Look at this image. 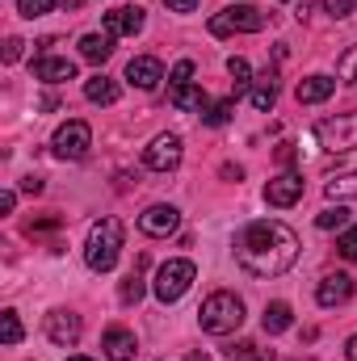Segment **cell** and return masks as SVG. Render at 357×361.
<instances>
[{"label":"cell","instance_id":"cell-1","mask_svg":"<svg viewBox=\"0 0 357 361\" xmlns=\"http://www.w3.org/2000/svg\"><path fill=\"white\" fill-rule=\"evenodd\" d=\"M236 261L248 277H282L298 261V235L282 219H257L236 235Z\"/></svg>","mask_w":357,"mask_h":361},{"label":"cell","instance_id":"cell-2","mask_svg":"<svg viewBox=\"0 0 357 361\" xmlns=\"http://www.w3.org/2000/svg\"><path fill=\"white\" fill-rule=\"evenodd\" d=\"M122 240H126L122 219H114V214L97 219L89 227V240H85V265L92 273H109L118 265V257H122Z\"/></svg>","mask_w":357,"mask_h":361},{"label":"cell","instance_id":"cell-3","mask_svg":"<svg viewBox=\"0 0 357 361\" xmlns=\"http://www.w3.org/2000/svg\"><path fill=\"white\" fill-rule=\"evenodd\" d=\"M198 324H202V332H210V336H231V332L244 324V298L231 294V290H214V294L198 307Z\"/></svg>","mask_w":357,"mask_h":361},{"label":"cell","instance_id":"cell-4","mask_svg":"<svg viewBox=\"0 0 357 361\" xmlns=\"http://www.w3.org/2000/svg\"><path fill=\"white\" fill-rule=\"evenodd\" d=\"M257 30H265V13L253 8V4H231V8H223V13L210 17V34H214V38H227V34H257Z\"/></svg>","mask_w":357,"mask_h":361},{"label":"cell","instance_id":"cell-5","mask_svg":"<svg viewBox=\"0 0 357 361\" xmlns=\"http://www.w3.org/2000/svg\"><path fill=\"white\" fill-rule=\"evenodd\" d=\"M193 277H198L193 261H164V265L156 269L152 290H156L160 302H177V298H185V290L193 286Z\"/></svg>","mask_w":357,"mask_h":361},{"label":"cell","instance_id":"cell-6","mask_svg":"<svg viewBox=\"0 0 357 361\" xmlns=\"http://www.w3.org/2000/svg\"><path fill=\"white\" fill-rule=\"evenodd\" d=\"M89 147H92V126L80 122V118H68V122L55 130V139H51V152H55L59 160H85Z\"/></svg>","mask_w":357,"mask_h":361},{"label":"cell","instance_id":"cell-7","mask_svg":"<svg viewBox=\"0 0 357 361\" xmlns=\"http://www.w3.org/2000/svg\"><path fill=\"white\" fill-rule=\"evenodd\" d=\"M315 139L328 147V152H357V114H337V118H324L315 122Z\"/></svg>","mask_w":357,"mask_h":361},{"label":"cell","instance_id":"cell-8","mask_svg":"<svg viewBox=\"0 0 357 361\" xmlns=\"http://www.w3.org/2000/svg\"><path fill=\"white\" fill-rule=\"evenodd\" d=\"M143 164L152 173H173L181 164V135H156L147 147H143Z\"/></svg>","mask_w":357,"mask_h":361},{"label":"cell","instance_id":"cell-9","mask_svg":"<svg viewBox=\"0 0 357 361\" xmlns=\"http://www.w3.org/2000/svg\"><path fill=\"white\" fill-rule=\"evenodd\" d=\"M177 227H181V210L169 206V202H156V206H147V210L139 214V231L152 235V240H164V235H173Z\"/></svg>","mask_w":357,"mask_h":361},{"label":"cell","instance_id":"cell-10","mask_svg":"<svg viewBox=\"0 0 357 361\" xmlns=\"http://www.w3.org/2000/svg\"><path fill=\"white\" fill-rule=\"evenodd\" d=\"M80 332H85V324H80L76 311H51V315H47V341H51V345L72 349V345L80 341Z\"/></svg>","mask_w":357,"mask_h":361},{"label":"cell","instance_id":"cell-11","mask_svg":"<svg viewBox=\"0 0 357 361\" xmlns=\"http://www.w3.org/2000/svg\"><path fill=\"white\" fill-rule=\"evenodd\" d=\"M143 25H147V13L139 4H126V8L105 13V34H114V38H135Z\"/></svg>","mask_w":357,"mask_h":361},{"label":"cell","instance_id":"cell-12","mask_svg":"<svg viewBox=\"0 0 357 361\" xmlns=\"http://www.w3.org/2000/svg\"><path fill=\"white\" fill-rule=\"evenodd\" d=\"M353 298V277L349 273H328L320 286H315V302L320 307H345Z\"/></svg>","mask_w":357,"mask_h":361},{"label":"cell","instance_id":"cell-13","mask_svg":"<svg viewBox=\"0 0 357 361\" xmlns=\"http://www.w3.org/2000/svg\"><path fill=\"white\" fill-rule=\"evenodd\" d=\"M126 80H131L135 89L152 92L160 80H164V63H160L156 55H139V59H131V63H126Z\"/></svg>","mask_w":357,"mask_h":361},{"label":"cell","instance_id":"cell-14","mask_svg":"<svg viewBox=\"0 0 357 361\" xmlns=\"http://www.w3.org/2000/svg\"><path fill=\"white\" fill-rule=\"evenodd\" d=\"M298 197H303V177H298V173H282V177H273L265 185V202L269 206H277V210L294 206Z\"/></svg>","mask_w":357,"mask_h":361},{"label":"cell","instance_id":"cell-15","mask_svg":"<svg viewBox=\"0 0 357 361\" xmlns=\"http://www.w3.org/2000/svg\"><path fill=\"white\" fill-rule=\"evenodd\" d=\"M34 76L42 85H63V80H76V63L72 59H55V55H38L34 59Z\"/></svg>","mask_w":357,"mask_h":361},{"label":"cell","instance_id":"cell-16","mask_svg":"<svg viewBox=\"0 0 357 361\" xmlns=\"http://www.w3.org/2000/svg\"><path fill=\"white\" fill-rule=\"evenodd\" d=\"M101 349H105V357L109 361H131L135 357V349H139V341H135V332H126V328H105Z\"/></svg>","mask_w":357,"mask_h":361},{"label":"cell","instance_id":"cell-17","mask_svg":"<svg viewBox=\"0 0 357 361\" xmlns=\"http://www.w3.org/2000/svg\"><path fill=\"white\" fill-rule=\"evenodd\" d=\"M332 92H337V80H332V76H307V80H298L294 97H298V105H320V101H328Z\"/></svg>","mask_w":357,"mask_h":361},{"label":"cell","instance_id":"cell-18","mask_svg":"<svg viewBox=\"0 0 357 361\" xmlns=\"http://www.w3.org/2000/svg\"><path fill=\"white\" fill-rule=\"evenodd\" d=\"M114 55V34H85L80 38V59H89V63H105Z\"/></svg>","mask_w":357,"mask_h":361},{"label":"cell","instance_id":"cell-19","mask_svg":"<svg viewBox=\"0 0 357 361\" xmlns=\"http://www.w3.org/2000/svg\"><path fill=\"white\" fill-rule=\"evenodd\" d=\"M85 97H89L92 105H114V101H118V85H114L105 72H97V76L85 80Z\"/></svg>","mask_w":357,"mask_h":361},{"label":"cell","instance_id":"cell-20","mask_svg":"<svg viewBox=\"0 0 357 361\" xmlns=\"http://www.w3.org/2000/svg\"><path fill=\"white\" fill-rule=\"evenodd\" d=\"M248 101H253V109H261V114H269L273 105H277V80L273 76H257V85L248 89Z\"/></svg>","mask_w":357,"mask_h":361},{"label":"cell","instance_id":"cell-21","mask_svg":"<svg viewBox=\"0 0 357 361\" xmlns=\"http://www.w3.org/2000/svg\"><path fill=\"white\" fill-rule=\"evenodd\" d=\"M294 324V311H290V302H269L265 315H261V328H265L269 336H277V332H286Z\"/></svg>","mask_w":357,"mask_h":361},{"label":"cell","instance_id":"cell-22","mask_svg":"<svg viewBox=\"0 0 357 361\" xmlns=\"http://www.w3.org/2000/svg\"><path fill=\"white\" fill-rule=\"evenodd\" d=\"M169 97H173V105H177V109H198V114H206V109H210L206 92L198 89L193 80H189V85H177V89L169 92Z\"/></svg>","mask_w":357,"mask_h":361},{"label":"cell","instance_id":"cell-23","mask_svg":"<svg viewBox=\"0 0 357 361\" xmlns=\"http://www.w3.org/2000/svg\"><path fill=\"white\" fill-rule=\"evenodd\" d=\"M324 193H328L332 202H349V197H357V173H345V177H332L328 185H324Z\"/></svg>","mask_w":357,"mask_h":361},{"label":"cell","instance_id":"cell-24","mask_svg":"<svg viewBox=\"0 0 357 361\" xmlns=\"http://www.w3.org/2000/svg\"><path fill=\"white\" fill-rule=\"evenodd\" d=\"M227 357L231 361H273V349H261L257 341H240V345L227 349Z\"/></svg>","mask_w":357,"mask_h":361},{"label":"cell","instance_id":"cell-25","mask_svg":"<svg viewBox=\"0 0 357 361\" xmlns=\"http://www.w3.org/2000/svg\"><path fill=\"white\" fill-rule=\"evenodd\" d=\"M231 114H236V97H227V101H214V105L202 114V122H206V126H227V122H231Z\"/></svg>","mask_w":357,"mask_h":361},{"label":"cell","instance_id":"cell-26","mask_svg":"<svg viewBox=\"0 0 357 361\" xmlns=\"http://www.w3.org/2000/svg\"><path fill=\"white\" fill-rule=\"evenodd\" d=\"M345 223H349V210H345L341 202L328 206L324 214H315V227H320V231H332V227H345Z\"/></svg>","mask_w":357,"mask_h":361},{"label":"cell","instance_id":"cell-27","mask_svg":"<svg viewBox=\"0 0 357 361\" xmlns=\"http://www.w3.org/2000/svg\"><path fill=\"white\" fill-rule=\"evenodd\" d=\"M0 341L13 349V345H21V319H17V311H4L0 315Z\"/></svg>","mask_w":357,"mask_h":361},{"label":"cell","instance_id":"cell-28","mask_svg":"<svg viewBox=\"0 0 357 361\" xmlns=\"http://www.w3.org/2000/svg\"><path fill=\"white\" fill-rule=\"evenodd\" d=\"M59 4H63V0H17V13L34 21V17H47V13H55Z\"/></svg>","mask_w":357,"mask_h":361},{"label":"cell","instance_id":"cell-29","mask_svg":"<svg viewBox=\"0 0 357 361\" xmlns=\"http://www.w3.org/2000/svg\"><path fill=\"white\" fill-rule=\"evenodd\" d=\"M139 269H143V261H139V265H135V273H131V277L122 281V302H126V307L143 298V277H139Z\"/></svg>","mask_w":357,"mask_h":361},{"label":"cell","instance_id":"cell-30","mask_svg":"<svg viewBox=\"0 0 357 361\" xmlns=\"http://www.w3.org/2000/svg\"><path fill=\"white\" fill-rule=\"evenodd\" d=\"M337 252H341L345 261H357V223L341 231V240H337Z\"/></svg>","mask_w":357,"mask_h":361},{"label":"cell","instance_id":"cell-31","mask_svg":"<svg viewBox=\"0 0 357 361\" xmlns=\"http://www.w3.org/2000/svg\"><path fill=\"white\" fill-rule=\"evenodd\" d=\"M337 72H341V80H349V85H357V47H349V51L341 55Z\"/></svg>","mask_w":357,"mask_h":361},{"label":"cell","instance_id":"cell-32","mask_svg":"<svg viewBox=\"0 0 357 361\" xmlns=\"http://www.w3.org/2000/svg\"><path fill=\"white\" fill-rule=\"evenodd\" d=\"M357 0H324V13L328 17H337V21H345V17H353Z\"/></svg>","mask_w":357,"mask_h":361},{"label":"cell","instance_id":"cell-33","mask_svg":"<svg viewBox=\"0 0 357 361\" xmlns=\"http://www.w3.org/2000/svg\"><path fill=\"white\" fill-rule=\"evenodd\" d=\"M189 76H193V63H189V59H181L177 68L169 72V85H173V89H177V85H189Z\"/></svg>","mask_w":357,"mask_h":361},{"label":"cell","instance_id":"cell-34","mask_svg":"<svg viewBox=\"0 0 357 361\" xmlns=\"http://www.w3.org/2000/svg\"><path fill=\"white\" fill-rule=\"evenodd\" d=\"M21 47H25V42H21L17 34H13V38H4V63H17V59H21Z\"/></svg>","mask_w":357,"mask_h":361},{"label":"cell","instance_id":"cell-35","mask_svg":"<svg viewBox=\"0 0 357 361\" xmlns=\"http://www.w3.org/2000/svg\"><path fill=\"white\" fill-rule=\"evenodd\" d=\"M164 4H169L173 13H193V8H198V0H164Z\"/></svg>","mask_w":357,"mask_h":361},{"label":"cell","instance_id":"cell-36","mask_svg":"<svg viewBox=\"0 0 357 361\" xmlns=\"http://www.w3.org/2000/svg\"><path fill=\"white\" fill-rule=\"evenodd\" d=\"M13 206H17V193H13V189H4V193H0V210H4V214H13Z\"/></svg>","mask_w":357,"mask_h":361},{"label":"cell","instance_id":"cell-37","mask_svg":"<svg viewBox=\"0 0 357 361\" xmlns=\"http://www.w3.org/2000/svg\"><path fill=\"white\" fill-rule=\"evenodd\" d=\"M21 189H25V193H42V177H25Z\"/></svg>","mask_w":357,"mask_h":361},{"label":"cell","instance_id":"cell-38","mask_svg":"<svg viewBox=\"0 0 357 361\" xmlns=\"http://www.w3.org/2000/svg\"><path fill=\"white\" fill-rule=\"evenodd\" d=\"M277 160L290 164V160H294V143H282V147H277Z\"/></svg>","mask_w":357,"mask_h":361},{"label":"cell","instance_id":"cell-39","mask_svg":"<svg viewBox=\"0 0 357 361\" xmlns=\"http://www.w3.org/2000/svg\"><path fill=\"white\" fill-rule=\"evenodd\" d=\"M345 357L357 361V336H349V341H345Z\"/></svg>","mask_w":357,"mask_h":361},{"label":"cell","instance_id":"cell-40","mask_svg":"<svg viewBox=\"0 0 357 361\" xmlns=\"http://www.w3.org/2000/svg\"><path fill=\"white\" fill-rule=\"evenodd\" d=\"M185 361H210V357H206V353H189Z\"/></svg>","mask_w":357,"mask_h":361},{"label":"cell","instance_id":"cell-41","mask_svg":"<svg viewBox=\"0 0 357 361\" xmlns=\"http://www.w3.org/2000/svg\"><path fill=\"white\" fill-rule=\"evenodd\" d=\"M294 4H298V17H303V8H307V0H294Z\"/></svg>","mask_w":357,"mask_h":361},{"label":"cell","instance_id":"cell-42","mask_svg":"<svg viewBox=\"0 0 357 361\" xmlns=\"http://www.w3.org/2000/svg\"><path fill=\"white\" fill-rule=\"evenodd\" d=\"M68 361H92V357H68Z\"/></svg>","mask_w":357,"mask_h":361}]
</instances>
